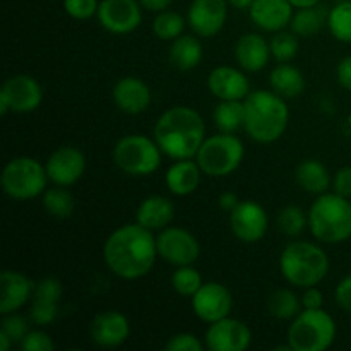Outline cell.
I'll use <instances>...</instances> for the list:
<instances>
[{
	"label": "cell",
	"mask_w": 351,
	"mask_h": 351,
	"mask_svg": "<svg viewBox=\"0 0 351 351\" xmlns=\"http://www.w3.org/2000/svg\"><path fill=\"white\" fill-rule=\"evenodd\" d=\"M158 257L156 237L137 221L119 226L103 245L106 267L122 280L146 276Z\"/></svg>",
	"instance_id": "1"
},
{
	"label": "cell",
	"mask_w": 351,
	"mask_h": 351,
	"mask_svg": "<svg viewBox=\"0 0 351 351\" xmlns=\"http://www.w3.org/2000/svg\"><path fill=\"white\" fill-rule=\"evenodd\" d=\"M206 139V123L191 106H173L161 113L154 125V141L171 160L195 158Z\"/></svg>",
	"instance_id": "2"
},
{
	"label": "cell",
	"mask_w": 351,
	"mask_h": 351,
	"mask_svg": "<svg viewBox=\"0 0 351 351\" xmlns=\"http://www.w3.org/2000/svg\"><path fill=\"white\" fill-rule=\"evenodd\" d=\"M245 105V125L250 137L256 143L271 144L280 139L290 122V110L283 96L273 89L250 91L243 99Z\"/></svg>",
	"instance_id": "3"
},
{
	"label": "cell",
	"mask_w": 351,
	"mask_h": 351,
	"mask_svg": "<svg viewBox=\"0 0 351 351\" xmlns=\"http://www.w3.org/2000/svg\"><path fill=\"white\" fill-rule=\"evenodd\" d=\"M308 228L322 243H343L351 239V202L336 194L319 195L308 209Z\"/></svg>",
	"instance_id": "4"
},
{
	"label": "cell",
	"mask_w": 351,
	"mask_h": 351,
	"mask_svg": "<svg viewBox=\"0 0 351 351\" xmlns=\"http://www.w3.org/2000/svg\"><path fill=\"white\" fill-rule=\"evenodd\" d=\"M285 280L297 288L317 287L329 273V257L312 242H291L280 256Z\"/></svg>",
	"instance_id": "5"
},
{
	"label": "cell",
	"mask_w": 351,
	"mask_h": 351,
	"mask_svg": "<svg viewBox=\"0 0 351 351\" xmlns=\"http://www.w3.org/2000/svg\"><path fill=\"white\" fill-rule=\"evenodd\" d=\"M335 339V319L322 308H304L288 328V345L293 351H324Z\"/></svg>",
	"instance_id": "6"
},
{
	"label": "cell",
	"mask_w": 351,
	"mask_h": 351,
	"mask_svg": "<svg viewBox=\"0 0 351 351\" xmlns=\"http://www.w3.org/2000/svg\"><path fill=\"white\" fill-rule=\"evenodd\" d=\"M243 156L245 146L242 141L235 134L219 132L216 136L206 137L195 154V161L204 175L221 178L232 175L242 165Z\"/></svg>",
	"instance_id": "7"
},
{
	"label": "cell",
	"mask_w": 351,
	"mask_h": 351,
	"mask_svg": "<svg viewBox=\"0 0 351 351\" xmlns=\"http://www.w3.org/2000/svg\"><path fill=\"white\" fill-rule=\"evenodd\" d=\"M161 147L154 139L141 134H130L117 141L113 161L117 167L132 177H147L161 167Z\"/></svg>",
	"instance_id": "8"
},
{
	"label": "cell",
	"mask_w": 351,
	"mask_h": 351,
	"mask_svg": "<svg viewBox=\"0 0 351 351\" xmlns=\"http://www.w3.org/2000/svg\"><path fill=\"white\" fill-rule=\"evenodd\" d=\"M50 180L47 168L31 156H17L5 165L0 177L2 191L16 201H27L41 195Z\"/></svg>",
	"instance_id": "9"
},
{
	"label": "cell",
	"mask_w": 351,
	"mask_h": 351,
	"mask_svg": "<svg viewBox=\"0 0 351 351\" xmlns=\"http://www.w3.org/2000/svg\"><path fill=\"white\" fill-rule=\"evenodd\" d=\"M43 101V88L27 74H17L7 79L0 89V113L34 112Z\"/></svg>",
	"instance_id": "10"
},
{
	"label": "cell",
	"mask_w": 351,
	"mask_h": 351,
	"mask_svg": "<svg viewBox=\"0 0 351 351\" xmlns=\"http://www.w3.org/2000/svg\"><path fill=\"white\" fill-rule=\"evenodd\" d=\"M158 256L167 263L178 266H189L199 259L201 245L189 230L180 226H167L156 235Z\"/></svg>",
	"instance_id": "11"
},
{
	"label": "cell",
	"mask_w": 351,
	"mask_h": 351,
	"mask_svg": "<svg viewBox=\"0 0 351 351\" xmlns=\"http://www.w3.org/2000/svg\"><path fill=\"white\" fill-rule=\"evenodd\" d=\"M230 226L240 242L256 243L264 239L269 228L267 213L259 202L240 201L237 208L230 213Z\"/></svg>",
	"instance_id": "12"
},
{
	"label": "cell",
	"mask_w": 351,
	"mask_h": 351,
	"mask_svg": "<svg viewBox=\"0 0 351 351\" xmlns=\"http://www.w3.org/2000/svg\"><path fill=\"white\" fill-rule=\"evenodd\" d=\"M139 0H101L98 21L113 34H129L141 26L143 9Z\"/></svg>",
	"instance_id": "13"
},
{
	"label": "cell",
	"mask_w": 351,
	"mask_h": 351,
	"mask_svg": "<svg viewBox=\"0 0 351 351\" xmlns=\"http://www.w3.org/2000/svg\"><path fill=\"white\" fill-rule=\"evenodd\" d=\"M233 308L232 291L218 281H208L192 297V311L201 321L211 322L228 317Z\"/></svg>",
	"instance_id": "14"
},
{
	"label": "cell",
	"mask_w": 351,
	"mask_h": 351,
	"mask_svg": "<svg viewBox=\"0 0 351 351\" xmlns=\"http://www.w3.org/2000/svg\"><path fill=\"white\" fill-rule=\"evenodd\" d=\"M252 343V331L240 319L225 317L211 322L206 331V346L211 351H245Z\"/></svg>",
	"instance_id": "15"
},
{
	"label": "cell",
	"mask_w": 351,
	"mask_h": 351,
	"mask_svg": "<svg viewBox=\"0 0 351 351\" xmlns=\"http://www.w3.org/2000/svg\"><path fill=\"white\" fill-rule=\"evenodd\" d=\"M228 0H192L187 23L197 36L213 38L225 27L228 19Z\"/></svg>",
	"instance_id": "16"
},
{
	"label": "cell",
	"mask_w": 351,
	"mask_h": 351,
	"mask_svg": "<svg viewBox=\"0 0 351 351\" xmlns=\"http://www.w3.org/2000/svg\"><path fill=\"white\" fill-rule=\"evenodd\" d=\"M47 173L50 182L62 187H71L86 171V156L75 146H62L47 160Z\"/></svg>",
	"instance_id": "17"
},
{
	"label": "cell",
	"mask_w": 351,
	"mask_h": 351,
	"mask_svg": "<svg viewBox=\"0 0 351 351\" xmlns=\"http://www.w3.org/2000/svg\"><path fill=\"white\" fill-rule=\"evenodd\" d=\"M93 341L103 348H117L130 336V322L122 312L106 311L96 315L89 326Z\"/></svg>",
	"instance_id": "18"
},
{
	"label": "cell",
	"mask_w": 351,
	"mask_h": 351,
	"mask_svg": "<svg viewBox=\"0 0 351 351\" xmlns=\"http://www.w3.org/2000/svg\"><path fill=\"white\" fill-rule=\"evenodd\" d=\"M64 288L57 278H43L38 281L33 293V305H31V321L33 324L50 326L58 314Z\"/></svg>",
	"instance_id": "19"
},
{
	"label": "cell",
	"mask_w": 351,
	"mask_h": 351,
	"mask_svg": "<svg viewBox=\"0 0 351 351\" xmlns=\"http://www.w3.org/2000/svg\"><path fill=\"white\" fill-rule=\"evenodd\" d=\"M112 95L117 108L129 115H139L146 112L153 99L149 86L143 79L134 77V75L119 79L113 86Z\"/></svg>",
	"instance_id": "20"
},
{
	"label": "cell",
	"mask_w": 351,
	"mask_h": 351,
	"mask_svg": "<svg viewBox=\"0 0 351 351\" xmlns=\"http://www.w3.org/2000/svg\"><path fill=\"white\" fill-rule=\"evenodd\" d=\"M208 88L213 96L221 99H245L250 93V82L242 71L219 65L209 72Z\"/></svg>",
	"instance_id": "21"
},
{
	"label": "cell",
	"mask_w": 351,
	"mask_h": 351,
	"mask_svg": "<svg viewBox=\"0 0 351 351\" xmlns=\"http://www.w3.org/2000/svg\"><path fill=\"white\" fill-rule=\"evenodd\" d=\"M0 287H2L0 312H2V315H5L17 312L27 304L29 298H33L36 283H33L31 278L19 273V271L5 269L0 274Z\"/></svg>",
	"instance_id": "22"
},
{
	"label": "cell",
	"mask_w": 351,
	"mask_h": 351,
	"mask_svg": "<svg viewBox=\"0 0 351 351\" xmlns=\"http://www.w3.org/2000/svg\"><path fill=\"white\" fill-rule=\"evenodd\" d=\"M293 9L288 0H254L249 14L257 27L267 33H278L291 23Z\"/></svg>",
	"instance_id": "23"
},
{
	"label": "cell",
	"mask_w": 351,
	"mask_h": 351,
	"mask_svg": "<svg viewBox=\"0 0 351 351\" xmlns=\"http://www.w3.org/2000/svg\"><path fill=\"white\" fill-rule=\"evenodd\" d=\"M271 47L261 34L250 33L239 38L235 45V58L247 72H259L269 64Z\"/></svg>",
	"instance_id": "24"
},
{
	"label": "cell",
	"mask_w": 351,
	"mask_h": 351,
	"mask_svg": "<svg viewBox=\"0 0 351 351\" xmlns=\"http://www.w3.org/2000/svg\"><path fill=\"white\" fill-rule=\"evenodd\" d=\"M202 170L197 161L189 160H175V163L165 173V184L168 191L173 195L184 197V195L192 194L201 184Z\"/></svg>",
	"instance_id": "25"
},
{
	"label": "cell",
	"mask_w": 351,
	"mask_h": 351,
	"mask_svg": "<svg viewBox=\"0 0 351 351\" xmlns=\"http://www.w3.org/2000/svg\"><path fill=\"white\" fill-rule=\"evenodd\" d=\"M175 216V206L165 195H149L139 204L136 211V221L151 232L167 228Z\"/></svg>",
	"instance_id": "26"
},
{
	"label": "cell",
	"mask_w": 351,
	"mask_h": 351,
	"mask_svg": "<svg viewBox=\"0 0 351 351\" xmlns=\"http://www.w3.org/2000/svg\"><path fill=\"white\" fill-rule=\"evenodd\" d=\"M295 178L305 192L315 195L328 192L329 184H331L328 168L324 167V163L314 160V158H308L298 165L297 170H295Z\"/></svg>",
	"instance_id": "27"
},
{
	"label": "cell",
	"mask_w": 351,
	"mask_h": 351,
	"mask_svg": "<svg viewBox=\"0 0 351 351\" xmlns=\"http://www.w3.org/2000/svg\"><path fill=\"white\" fill-rule=\"evenodd\" d=\"M202 45L197 36L182 34L170 47V64L178 71H192L202 60Z\"/></svg>",
	"instance_id": "28"
},
{
	"label": "cell",
	"mask_w": 351,
	"mask_h": 351,
	"mask_svg": "<svg viewBox=\"0 0 351 351\" xmlns=\"http://www.w3.org/2000/svg\"><path fill=\"white\" fill-rule=\"evenodd\" d=\"M269 84L271 89L283 98H297L305 91L304 74L288 62L280 64L271 71Z\"/></svg>",
	"instance_id": "29"
},
{
	"label": "cell",
	"mask_w": 351,
	"mask_h": 351,
	"mask_svg": "<svg viewBox=\"0 0 351 351\" xmlns=\"http://www.w3.org/2000/svg\"><path fill=\"white\" fill-rule=\"evenodd\" d=\"M213 120L219 132L235 134L245 125V105L242 99H221L213 112Z\"/></svg>",
	"instance_id": "30"
},
{
	"label": "cell",
	"mask_w": 351,
	"mask_h": 351,
	"mask_svg": "<svg viewBox=\"0 0 351 351\" xmlns=\"http://www.w3.org/2000/svg\"><path fill=\"white\" fill-rule=\"evenodd\" d=\"M328 16L329 12L321 3L314 7H305V9H297V12L291 17L290 27L297 36H314L328 24Z\"/></svg>",
	"instance_id": "31"
},
{
	"label": "cell",
	"mask_w": 351,
	"mask_h": 351,
	"mask_svg": "<svg viewBox=\"0 0 351 351\" xmlns=\"http://www.w3.org/2000/svg\"><path fill=\"white\" fill-rule=\"evenodd\" d=\"M302 300L288 288H280L274 293H271L269 300H267V311L273 317L280 319V321H290L300 314Z\"/></svg>",
	"instance_id": "32"
},
{
	"label": "cell",
	"mask_w": 351,
	"mask_h": 351,
	"mask_svg": "<svg viewBox=\"0 0 351 351\" xmlns=\"http://www.w3.org/2000/svg\"><path fill=\"white\" fill-rule=\"evenodd\" d=\"M43 206L50 216L57 219H67L74 215L75 201L74 195L62 185L48 189L43 192Z\"/></svg>",
	"instance_id": "33"
},
{
	"label": "cell",
	"mask_w": 351,
	"mask_h": 351,
	"mask_svg": "<svg viewBox=\"0 0 351 351\" xmlns=\"http://www.w3.org/2000/svg\"><path fill=\"white\" fill-rule=\"evenodd\" d=\"M328 26L336 40L351 43V0H343L329 10Z\"/></svg>",
	"instance_id": "34"
},
{
	"label": "cell",
	"mask_w": 351,
	"mask_h": 351,
	"mask_svg": "<svg viewBox=\"0 0 351 351\" xmlns=\"http://www.w3.org/2000/svg\"><path fill=\"white\" fill-rule=\"evenodd\" d=\"M185 17L175 10H163L158 12V16L153 21V31L160 40L173 41L178 36H182L185 29Z\"/></svg>",
	"instance_id": "35"
},
{
	"label": "cell",
	"mask_w": 351,
	"mask_h": 351,
	"mask_svg": "<svg viewBox=\"0 0 351 351\" xmlns=\"http://www.w3.org/2000/svg\"><path fill=\"white\" fill-rule=\"evenodd\" d=\"M204 285L201 273L192 264L189 266H178L171 274V287L182 297H194L199 288Z\"/></svg>",
	"instance_id": "36"
},
{
	"label": "cell",
	"mask_w": 351,
	"mask_h": 351,
	"mask_svg": "<svg viewBox=\"0 0 351 351\" xmlns=\"http://www.w3.org/2000/svg\"><path fill=\"white\" fill-rule=\"evenodd\" d=\"M271 53L276 58L280 64H285V62H291L298 53V47H300V41H298V36L293 33V31H278L269 41Z\"/></svg>",
	"instance_id": "37"
},
{
	"label": "cell",
	"mask_w": 351,
	"mask_h": 351,
	"mask_svg": "<svg viewBox=\"0 0 351 351\" xmlns=\"http://www.w3.org/2000/svg\"><path fill=\"white\" fill-rule=\"evenodd\" d=\"M308 226V215L298 206H287L278 215V228L287 237H298Z\"/></svg>",
	"instance_id": "38"
},
{
	"label": "cell",
	"mask_w": 351,
	"mask_h": 351,
	"mask_svg": "<svg viewBox=\"0 0 351 351\" xmlns=\"http://www.w3.org/2000/svg\"><path fill=\"white\" fill-rule=\"evenodd\" d=\"M0 331L5 332V335L9 336L14 343H21L23 341L24 336L29 332V324H27V321L23 317V315L12 312V314L3 315L2 328H0Z\"/></svg>",
	"instance_id": "39"
},
{
	"label": "cell",
	"mask_w": 351,
	"mask_h": 351,
	"mask_svg": "<svg viewBox=\"0 0 351 351\" xmlns=\"http://www.w3.org/2000/svg\"><path fill=\"white\" fill-rule=\"evenodd\" d=\"M98 0H64V10L77 21L91 19L98 14Z\"/></svg>",
	"instance_id": "40"
},
{
	"label": "cell",
	"mask_w": 351,
	"mask_h": 351,
	"mask_svg": "<svg viewBox=\"0 0 351 351\" xmlns=\"http://www.w3.org/2000/svg\"><path fill=\"white\" fill-rule=\"evenodd\" d=\"M19 345L23 351H51L55 348L53 339L45 331H40V329L27 332Z\"/></svg>",
	"instance_id": "41"
},
{
	"label": "cell",
	"mask_w": 351,
	"mask_h": 351,
	"mask_svg": "<svg viewBox=\"0 0 351 351\" xmlns=\"http://www.w3.org/2000/svg\"><path fill=\"white\" fill-rule=\"evenodd\" d=\"M202 348L204 343L192 332H178L165 345V350L168 351H202Z\"/></svg>",
	"instance_id": "42"
},
{
	"label": "cell",
	"mask_w": 351,
	"mask_h": 351,
	"mask_svg": "<svg viewBox=\"0 0 351 351\" xmlns=\"http://www.w3.org/2000/svg\"><path fill=\"white\" fill-rule=\"evenodd\" d=\"M332 189L343 197H351V167L339 168L332 180Z\"/></svg>",
	"instance_id": "43"
},
{
	"label": "cell",
	"mask_w": 351,
	"mask_h": 351,
	"mask_svg": "<svg viewBox=\"0 0 351 351\" xmlns=\"http://www.w3.org/2000/svg\"><path fill=\"white\" fill-rule=\"evenodd\" d=\"M335 297L339 307L345 312H348V314H351V274H348V276L343 278V280L339 281V285L336 287Z\"/></svg>",
	"instance_id": "44"
},
{
	"label": "cell",
	"mask_w": 351,
	"mask_h": 351,
	"mask_svg": "<svg viewBox=\"0 0 351 351\" xmlns=\"http://www.w3.org/2000/svg\"><path fill=\"white\" fill-rule=\"evenodd\" d=\"M324 305V297H322V291L317 287L305 288L304 295H302V307L304 308H322Z\"/></svg>",
	"instance_id": "45"
},
{
	"label": "cell",
	"mask_w": 351,
	"mask_h": 351,
	"mask_svg": "<svg viewBox=\"0 0 351 351\" xmlns=\"http://www.w3.org/2000/svg\"><path fill=\"white\" fill-rule=\"evenodd\" d=\"M336 75H338L339 84L351 91V55L339 62L338 69H336Z\"/></svg>",
	"instance_id": "46"
},
{
	"label": "cell",
	"mask_w": 351,
	"mask_h": 351,
	"mask_svg": "<svg viewBox=\"0 0 351 351\" xmlns=\"http://www.w3.org/2000/svg\"><path fill=\"white\" fill-rule=\"evenodd\" d=\"M239 197H237L235 192H223L221 195L218 197V204L219 208L223 209V211H228L232 213L233 209L237 208V204H239Z\"/></svg>",
	"instance_id": "47"
},
{
	"label": "cell",
	"mask_w": 351,
	"mask_h": 351,
	"mask_svg": "<svg viewBox=\"0 0 351 351\" xmlns=\"http://www.w3.org/2000/svg\"><path fill=\"white\" fill-rule=\"evenodd\" d=\"M139 2L144 9L151 10V12H163L173 3V0H139Z\"/></svg>",
	"instance_id": "48"
},
{
	"label": "cell",
	"mask_w": 351,
	"mask_h": 351,
	"mask_svg": "<svg viewBox=\"0 0 351 351\" xmlns=\"http://www.w3.org/2000/svg\"><path fill=\"white\" fill-rule=\"evenodd\" d=\"M295 9H305V7H314L321 3V0H288Z\"/></svg>",
	"instance_id": "49"
},
{
	"label": "cell",
	"mask_w": 351,
	"mask_h": 351,
	"mask_svg": "<svg viewBox=\"0 0 351 351\" xmlns=\"http://www.w3.org/2000/svg\"><path fill=\"white\" fill-rule=\"evenodd\" d=\"M228 3L239 10H249L250 5L254 3V0H228Z\"/></svg>",
	"instance_id": "50"
},
{
	"label": "cell",
	"mask_w": 351,
	"mask_h": 351,
	"mask_svg": "<svg viewBox=\"0 0 351 351\" xmlns=\"http://www.w3.org/2000/svg\"><path fill=\"white\" fill-rule=\"evenodd\" d=\"M12 345H14L12 339H10L5 332L0 331V351H9V348Z\"/></svg>",
	"instance_id": "51"
}]
</instances>
